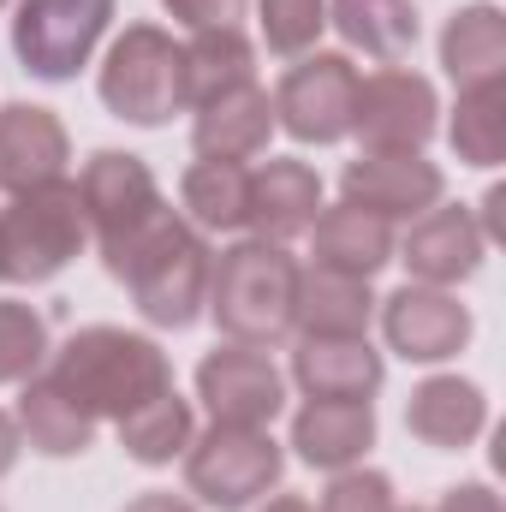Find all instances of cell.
Listing matches in <instances>:
<instances>
[{
	"mask_svg": "<svg viewBox=\"0 0 506 512\" xmlns=\"http://www.w3.org/2000/svg\"><path fill=\"white\" fill-rule=\"evenodd\" d=\"M108 274L131 292V304L143 310V322L155 328H191L209 304V245L191 221H179L173 209H155L137 233L102 245Z\"/></svg>",
	"mask_w": 506,
	"mask_h": 512,
	"instance_id": "1",
	"label": "cell"
},
{
	"mask_svg": "<svg viewBox=\"0 0 506 512\" xmlns=\"http://www.w3.org/2000/svg\"><path fill=\"white\" fill-rule=\"evenodd\" d=\"M54 382L66 387L90 417H126L143 399L173 387V364L155 340L126 334V328H78L60 352H54Z\"/></svg>",
	"mask_w": 506,
	"mask_h": 512,
	"instance_id": "2",
	"label": "cell"
},
{
	"mask_svg": "<svg viewBox=\"0 0 506 512\" xmlns=\"http://www.w3.org/2000/svg\"><path fill=\"white\" fill-rule=\"evenodd\" d=\"M292 298H298V262L286 245L245 239L209 262V316L233 346H280L292 334Z\"/></svg>",
	"mask_w": 506,
	"mask_h": 512,
	"instance_id": "3",
	"label": "cell"
},
{
	"mask_svg": "<svg viewBox=\"0 0 506 512\" xmlns=\"http://www.w3.org/2000/svg\"><path fill=\"white\" fill-rule=\"evenodd\" d=\"M84 239H90L84 197H78V185H66V179L12 191V203L0 209V268H6V280H18V286L54 280L66 262H78Z\"/></svg>",
	"mask_w": 506,
	"mask_h": 512,
	"instance_id": "4",
	"label": "cell"
},
{
	"mask_svg": "<svg viewBox=\"0 0 506 512\" xmlns=\"http://www.w3.org/2000/svg\"><path fill=\"white\" fill-rule=\"evenodd\" d=\"M96 90L108 114L131 126H167L185 108V54L161 24H126V36H114L102 60Z\"/></svg>",
	"mask_w": 506,
	"mask_h": 512,
	"instance_id": "5",
	"label": "cell"
},
{
	"mask_svg": "<svg viewBox=\"0 0 506 512\" xmlns=\"http://www.w3.org/2000/svg\"><path fill=\"white\" fill-rule=\"evenodd\" d=\"M280 471H286V453L274 447L268 429L215 423L203 441L185 447V483L215 512H245L251 501H262L280 483Z\"/></svg>",
	"mask_w": 506,
	"mask_h": 512,
	"instance_id": "6",
	"label": "cell"
},
{
	"mask_svg": "<svg viewBox=\"0 0 506 512\" xmlns=\"http://www.w3.org/2000/svg\"><path fill=\"white\" fill-rule=\"evenodd\" d=\"M108 24H114V0H18L12 54L24 60V72L60 84L78 66H90Z\"/></svg>",
	"mask_w": 506,
	"mask_h": 512,
	"instance_id": "7",
	"label": "cell"
},
{
	"mask_svg": "<svg viewBox=\"0 0 506 512\" xmlns=\"http://www.w3.org/2000/svg\"><path fill=\"white\" fill-rule=\"evenodd\" d=\"M435 84L411 66H381L376 78H358L352 131L364 137V155H417L435 137Z\"/></svg>",
	"mask_w": 506,
	"mask_h": 512,
	"instance_id": "8",
	"label": "cell"
},
{
	"mask_svg": "<svg viewBox=\"0 0 506 512\" xmlns=\"http://www.w3.org/2000/svg\"><path fill=\"white\" fill-rule=\"evenodd\" d=\"M358 108V66L346 54H304L274 90V126L298 143H340Z\"/></svg>",
	"mask_w": 506,
	"mask_h": 512,
	"instance_id": "9",
	"label": "cell"
},
{
	"mask_svg": "<svg viewBox=\"0 0 506 512\" xmlns=\"http://www.w3.org/2000/svg\"><path fill=\"white\" fill-rule=\"evenodd\" d=\"M197 399L209 405L215 423L268 429L280 417V405H286V382L268 364V352H256V346H215L197 364Z\"/></svg>",
	"mask_w": 506,
	"mask_h": 512,
	"instance_id": "10",
	"label": "cell"
},
{
	"mask_svg": "<svg viewBox=\"0 0 506 512\" xmlns=\"http://www.w3.org/2000/svg\"><path fill=\"white\" fill-rule=\"evenodd\" d=\"M78 197H84V221H90L96 245L126 239V233H137L155 209H167L155 173L143 167V155H126V149H96V155L84 161Z\"/></svg>",
	"mask_w": 506,
	"mask_h": 512,
	"instance_id": "11",
	"label": "cell"
},
{
	"mask_svg": "<svg viewBox=\"0 0 506 512\" xmlns=\"http://www.w3.org/2000/svg\"><path fill=\"white\" fill-rule=\"evenodd\" d=\"M381 328H387V346L411 364H441V358H459L465 340H471V310L447 292V286H399L387 304H381Z\"/></svg>",
	"mask_w": 506,
	"mask_h": 512,
	"instance_id": "12",
	"label": "cell"
},
{
	"mask_svg": "<svg viewBox=\"0 0 506 512\" xmlns=\"http://www.w3.org/2000/svg\"><path fill=\"white\" fill-rule=\"evenodd\" d=\"M346 203L364 209V215H381V221H417L441 203L447 179L435 161L423 155H358L340 179Z\"/></svg>",
	"mask_w": 506,
	"mask_h": 512,
	"instance_id": "13",
	"label": "cell"
},
{
	"mask_svg": "<svg viewBox=\"0 0 506 512\" xmlns=\"http://www.w3.org/2000/svg\"><path fill=\"white\" fill-rule=\"evenodd\" d=\"M399 251H405V268L417 274V286H459V280H471L483 268L489 239H483L471 209H441L435 203L429 215L411 221Z\"/></svg>",
	"mask_w": 506,
	"mask_h": 512,
	"instance_id": "14",
	"label": "cell"
},
{
	"mask_svg": "<svg viewBox=\"0 0 506 512\" xmlns=\"http://www.w3.org/2000/svg\"><path fill=\"white\" fill-rule=\"evenodd\" d=\"M322 215V179L310 161H262L251 173V215L245 227H256V239L268 245H286L298 233H310Z\"/></svg>",
	"mask_w": 506,
	"mask_h": 512,
	"instance_id": "15",
	"label": "cell"
},
{
	"mask_svg": "<svg viewBox=\"0 0 506 512\" xmlns=\"http://www.w3.org/2000/svg\"><path fill=\"white\" fill-rule=\"evenodd\" d=\"M66 161H72V137L48 108H36V102L0 108V185L6 191L48 185L66 173Z\"/></svg>",
	"mask_w": 506,
	"mask_h": 512,
	"instance_id": "16",
	"label": "cell"
},
{
	"mask_svg": "<svg viewBox=\"0 0 506 512\" xmlns=\"http://www.w3.org/2000/svg\"><path fill=\"white\" fill-rule=\"evenodd\" d=\"M292 447L316 471H352L376 447V411H370V399H310L292 417Z\"/></svg>",
	"mask_w": 506,
	"mask_h": 512,
	"instance_id": "17",
	"label": "cell"
},
{
	"mask_svg": "<svg viewBox=\"0 0 506 512\" xmlns=\"http://www.w3.org/2000/svg\"><path fill=\"white\" fill-rule=\"evenodd\" d=\"M268 131H274V96L262 84H239V90H221L215 102L197 108V126L191 143L203 161H251L268 149Z\"/></svg>",
	"mask_w": 506,
	"mask_h": 512,
	"instance_id": "18",
	"label": "cell"
},
{
	"mask_svg": "<svg viewBox=\"0 0 506 512\" xmlns=\"http://www.w3.org/2000/svg\"><path fill=\"white\" fill-rule=\"evenodd\" d=\"M370 310H376L370 280L334 274V268H298L292 328H304V340H364Z\"/></svg>",
	"mask_w": 506,
	"mask_h": 512,
	"instance_id": "19",
	"label": "cell"
},
{
	"mask_svg": "<svg viewBox=\"0 0 506 512\" xmlns=\"http://www.w3.org/2000/svg\"><path fill=\"white\" fill-rule=\"evenodd\" d=\"M483 423H489L483 387L459 382V376H429V382L411 393V405H405V429H411L423 447H435V453L471 447V441L483 435Z\"/></svg>",
	"mask_w": 506,
	"mask_h": 512,
	"instance_id": "20",
	"label": "cell"
},
{
	"mask_svg": "<svg viewBox=\"0 0 506 512\" xmlns=\"http://www.w3.org/2000/svg\"><path fill=\"white\" fill-rule=\"evenodd\" d=\"M292 376L310 399H370L387 376L370 340H304L292 352Z\"/></svg>",
	"mask_w": 506,
	"mask_h": 512,
	"instance_id": "21",
	"label": "cell"
},
{
	"mask_svg": "<svg viewBox=\"0 0 506 512\" xmlns=\"http://www.w3.org/2000/svg\"><path fill=\"white\" fill-rule=\"evenodd\" d=\"M18 435L36 447V453H48V459H72V453H90V441H96V417L66 393V387L54 382V376H30L24 382V399H18Z\"/></svg>",
	"mask_w": 506,
	"mask_h": 512,
	"instance_id": "22",
	"label": "cell"
},
{
	"mask_svg": "<svg viewBox=\"0 0 506 512\" xmlns=\"http://www.w3.org/2000/svg\"><path fill=\"white\" fill-rule=\"evenodd\" d=\"M441 66L453 72L459 90L471 84H495L506 72V18L501 6L477 0V6H459L441 30Z\"/></svg>",
	"mask_w": 506,
	"mask_h": 512,
	"instance_id": "23",
	"label": "cell"
},
{
	"mask_svg": "<svg viewBox=\"0 0 506 512\" xmlns=\"http://www.w3.org/2000/svg\"><path fill=\"white\" fill-rule=\"evenodd\" d=\"M310 233H316V268H334V274H358V280H370L376 268L393 262V227H387L381 215L352 209V203L322 209Z\"/></svg>",
	"mask_w": 506,
	"mask_h": 512,
	"instance_id": "24",
	"label": "cell"
},
{
	"mask_svg": "<svg viewBox=\"0 0 506 512\" xmlns=\"http://www.w3.org/2000/svg\"><path fill=\"white\" fill-rule=\"evenodd\" d=\"M179 54H185V108H203L221 90H239L256 78V48L239 24L191 30V42H179Z\"/></svg>",
	"mask_w": 506,
	"mask_h": 512,
	"instance_id": "25",
	"label": "cell"
},
{
	"mask_svg": "<svg viewBox=\"0 0 506 512\" xmlns=\"http://www.w3.org/2000/svg\"><path fill=\"white\" fill-rule=\"evenodd\" d=\"M328 24L381 66H399L417 48V6L411 0H334Z\"/></svg>",
	"mask_w": 506,
	"mask_h": 512,
	"instance_id": "26",
	"label": "cell"
},
{
	"mask_svg": "<svg viewBox=\"0 0 506 512\" xmlns=\"http://www.w3.org/2000/svg\"><path fill=\"white\" fill-rule=\"evenodd\" d=\"M179 203L203 233H239L251 215V167L245 161H197L179 179Z\"/></svg>",
	"mask_w": 506,
	"mask_h": 512,
	"instance_id": "27",
	"label": "cell"
},
{
	"mask_svg": "<svg viewBox=\"0 0 506 512\" xmlns=\"http://www.w3.org/2000/svg\"><path fill=\"white\" fill-rule=\"evenodd\" d=\"M120 447L137 465H173L191 447V399H179L173 387L143 399L137 411L120 417Z\"/></svg>",
	"mask_w": 506,
	"mask_h": 512,
	"instance_id": "28",
	"label": "cell"
},
{
	"mask_svg": "<svg viewBox=\"0 0 506 512\" xmlns=\"http://www.w3.org/2000/svg\"><path fill=\"white\" fill-rule=\"evenodd\" d=\"M453 149H459V161H471V167H495L506 155V90L501 78L495 84H471V90H459V114H453Z\"/></svg>",
	"mask_w": 506,
	"mask_h": 512,
	"instance_id": "29",
	"label": "cell"
},
{
	"mask_svg": "<svg viewBox=\"0 0 506 512\" xmlns=\"http://www.w3.org/2000/svg\"><path fill=\"white\" fill-rule=\"evenodd\" d=\"M42 358H48V316L18 298H0V387L30 382Z\"/></svg>",
	"mask_w": 506,
	"mask_h": 512,
	"instance_id": "30",
	"label": "cell"
},
{
	"mask_svg": "<svg viewBox=\"0 0 506 512\" xmlns=\"http://www.w3.org/2000/svg\"><path fill=\"white\" fill-rule=\"evenodd\" d=\"M256 12H262V42L292 60L310 54L328 24V0H256Z\"/></svg>",
	"mask_w": 506,
	"mask_h": 512,
	"instance_id": "31",
	"label": "cell"
},
{
	"mask_svg": "<svg viewBox=\"0 0 506 512\" xmlns=\"http://www.w3.org/2000/svg\"><path fill=\"white\" fill-rule=\"evenodd\" d=\"M316 512H393V483L381 471H334Z\"/></svg>",
	"mask_w": 506,
	"mask_h": 512,
	"instance_id": "32",
	"label": "cell"
},
{
	"mask_svg": "<svg viewBox=\"0 0 506 512\" xmlns=\"http://www.w3.org/2000/svg\"><path fill=\"white\" fill-rule=\"evenodd\" d=\"M179 24L191 30H221V24H239L245 18V0H161Z\"/></svg>",
	"mask_w": 506,
	"mask_h": 512,
	"instance_id": "33",
	"label": "cell"
},
{
	"mask_svg": "<svg viewBox=\"0 0 506 512\" xmlns=\"http://www.w3.org/2000/svg\"><path fill=\"white\" fill-rule=\"evenodd\" d=\"M435 512H501V495H495L489 483H459V489L441 495Z\"/></svg>",
	"mask_w": 506,
	"mask_h": 512,
	"instance_id": "34",
	"label": "cell"
},
{
	"mask_svg": "<svg viewBox=\"0 0 506 512\" xmlns=\"http://www.w3.org/2000/svg\"><path fill=\"white\" fill-rule=\"evenodd\" d=\"M18 447H24V435H18V423H12V417L0 411V477H6L12 465H18Z\"/></svg>",
	"mask_w": 506,
	"mask_h": 512,
	"instance_id": "35",
	"label": "cell"
},
{
	"mask_svg": "<svg viewBox=\"0 0 506 512\" xmlns=\"http://www.w3.org/2000/svg\"><path fill=\"white\" fill-rule=\"evenodd\" d=\"M126 512H197L191 501H179V495H161V489H149V495H137Z\"/></svg>",
	"mask_w": 506,
	"mask_h": 512,
	"instance_id": "36",
	"label": "cell"
},
{
	"mask_svg": "<svg viewBox=\"0 0 506 512\" xmlns=\"http://www.w3.org/2000/svg\"><path fill=\"white\" fill-rule=\"evenodd\" d=\"M501 209H506V191L495 185V191L483 197V221H477V227H483V239H501Z\"/></svg>",
	"mask_w": 506,
	"mask_h": 512,
	"instance_id": "37",
	"label": "cell"
},
{
	"mask_svg": "<svg viewBox=\"0 0 506 512\" xmlns=\"http://www.w3.org/2000/svg\"><path fill=\"white\" fill-rule=\"evenodd\" d=\"M268 512H316L310 501H298V495H280V501H268Z\"/></svg>",
	"mask_w": 506,
	"mask_h": 512,
	"instance_id": "38",
	"label": "cell"
},
{
	"mask_svg": "<svg viewBox=\"0 0 506 512\" xmlns=\"http://www.w3.org/2000/svg\"><path fill=\"white\" fill-rule=\"evenodd\" d=\"M0 280H6V268H0Z\"/></svg>",
	"mask_w": 506,
	"mask_h": 512,
	"instance_id": "39",
	"label": "cell"
},
{
	"mask_svg": "<svg viewBox=\"0 0 506 512\" xmlns=\"http://www.w3.org/2000/svg\"><path fill=\"white\" fill-rule=\"evenodd\" d=\"M393 512H399V507H393ZM411 512H417V507H411Z\"/></svg>",
	"mask_w": 506,
	"mask_h": 512,
	"instance_id": "40",
	"label": "cell"
},
{
	"mask_svg": "<svg viewBox=\"0 0 506 512\" xmlns=\"http://www.w3.org/2000/svg\"><path fill=\"white\" fill-rule=\"evenodd\" d=\"M0 6H6V0H0Z\"/></svg>",
	"mask_w": 506,
	"mask_h": 512,
	"instance_id": "41",
	"label": "cell"
}]
</instances>
